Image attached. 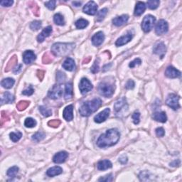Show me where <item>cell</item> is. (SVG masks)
Returning <instances> with one entry per match:
<instances>
[{"instance_id":"1","label":"cell","mask_w":182,"mask_h":182,"mask_svg":"<svg viewBox=\"0 0 182 182\" xmlns=\"http://www.w3.org/2000/svg\"><path fill=\"white\" fill-rule=\"evenodd\" d=\"M120 137V133L117 129H108L105 134L100 135L97 141V145L100 148L111 147L117 143Z\"/></svg>"},{"instance_id":"2","label":"cell","mask_w":182,"mask_h":182,"mask_svg":"<svg viewBox=\"0 0 182 182\" xmlns=\"http://www.w3.org/2000/svg\"><path fill=\"white\" fill-rule=\"evenodd\" d=\"M102 105V100L100 98H95L93 100L87 101L82 105L80 108V114L83 117H88L96 112Z\"/></svg>"},{"instance_id":"3","label":"cell","mask_w":182,"mask_h":182,"mask_svg":"<svg viewBox=\"0 0 182 182\" xmlns=\"http://www.w3.org/2000/svg\"><path fill=\"white\" fill-rule=\"evenodd\" d=\"M76 47L74 43H56L51 47V52L56 56L68 55Z\"/></svg>"},{"instance_id":"4","label":"cell","mask_w":182,"mask_h":182,"mask_svg":"<svg viewBox=\"0 0 182 182\" xmlns=\"http://www.w3.org/2000/svg\"><path fill=\"white\" fill-rule=\"evenodd\" d=\"M97 89L101 95L105 97H110L114 93L115 86L113 85V84L110 82H101L99 84Z\"/></svg>"},{"instance_id":"5","label":"cell","mask_w":182,"mask_h":182,"mask_svg":"<svg viewBox=\"0 0 182 182\" xmlns=\"http://www.w3.org/2000/svg\"><path fill=\"white\" fill-rule=\"evenodd\" d=\"M156 22V18L152 15H147L143 19L142 23V29L145 33H148L152 29Z\"/></svg>"},{"instance_id":"6","label":"cell","mask_w":182,"mask_h":182,"mask_svg":"<svg viewBox=\"0 0 182 182\" xmlns=\"http://www.w3.org/2000/svg\"><path fill=\"white\" fill-rule=\"evenodd\" d=\"M127 108H128V105H127V100L125 97H122V98L119 99L114 105V110H115V113L117 115H120L122 112H125Z\"/></svg>"},{"instance_id":"7","label":"cell","mask_w":182,"mask_h":182,"mask_svg":"<svg viewBox=\"0 0 182 182\" xmlns=\"http://www.w3.org/2000/svg\"><path fill=\"white\" fill-rule=\"evenodd\" d=\"M179 97L175 94H169L166 98V103L169 107L174 110H178L180 108Z\"/></svg>"},{"instance_id":"8","label":"cell","mask_w":182,"mask_h":182,"mask_svg":"<svg viewBox=\"0 0 182 182\" xmlns=\"http://www.w3.org/2000/svg\"><path fill=\"white\" fill-rule=\"evenodd\" d=\"M62 95H63V87L60 85H55L48 92V96L51 99L56 100L61 97Z\"/></svg>"},{"instance_id":"9","label":"cell","mask_w":182,"mask_h":182,"mask_svg":"<svg viewBox=\"0 0 182 182\" xmlns=\"http://www.w3.org/2000/svg\"><path fill=\"white\" fill-rule=\"evenodd\" d=\"M169 30L168 23L164 19H161L158 22L155 27V32L157 35H162L166 33Z\"/></svg>"},{"instance_id":"10","label":"cell","mask_w":182,"mask_h":182,"mask_svg":"<svg viewBox=\"0 0 182 182\" xmlns=\"http://www.w3.org/2000/svg\"><path fill=\"white\" fill-rule=\"evenodd\" d=\"M93 86L92 85V83L89 80L87 79V78H82L80 82V85H79V88L80 93H82V95L85 94V93H88L89 91H91L92 89H93Z\"/></svg>"},{"instance_id":"11","label":"cell","mask_w":182,"mask_h":182,"mask_svg":"<svg viewBox=\"0 0 182 182\" xmlns=\"http://www.w3.org/2000/svg\"><path fill=\"white\" fill-rule=\"evenodd\" d=\"M84 13L89 15H95L97 13V4L93 1H91L86 4L84 6L83 9H82Z\"/></svg>"},{"instance_id":"12","label":"cell","mask_w":182,"mask_h":182,"mask_svg":"<svg viewBox=\"0 0 182 182\" xmlns=\"http://www.w3.org/2000/svg\"><path fill=\"white\" fill-rule=\"evenodd\" d=\"M110 110L109 108L105 109L102 112H100V113L97 114V115L95 116L94 117V121L96 123H102L103 122H105L108 119V117L110 115Z\"/></svg>"},{"instance_id":"13","label":"cell","mask_w":182,"mask_h":182,"mask_svg":"<svg viewBox=\"0 0 182 182\" xmlns=\"http://www.w3.org/2000/svg\"><path fill=\"white\" fill-rule=\"evenodd\" d=\"M166 47L163 42L157 43L153 48L154 53L157 54V55L160 56L161 59H162V58L164 57V54L166 53Z\"/></svg>"},{"instance_id":"14","label":"cell","mask_w":182,"mask_h":182,"mask_svg":"<svg viewBox=\"0 0 182 182\" xmlns=\"http://www.w3.org/2000/svg\"><path fill=\"white\" fill-rule=\"evenodd\" d=\"M36 59L35 53H33L32 51L29 50L26 51L23 53V61L26 64H30V63H33Z\"/></svg>"},{"instance_id":"15","label":"cell","mask_w":182,"mask_h":182,"mask_svg":"<svg viewBox=\"0 0 182 182\" xmlns=\"http://www.w3.org/2000/svg\"><path fill=\"white\" fill-rule=\"evenodd\" d=\"M68 157V154L66 152L62 151L60 152H58L54 155L53 161L56 164H62V163L65 162V161L66 160Z\"/></svg>"},{"instance_id":"16","label":"cell","mask_w":182,"mask_h":182,"mask_svg":"<svg viewBox=\"0 0 182 182\" xmlns=\"http://www.w3.org/2000/svg\"><path fill=\"white\" fill-rule=\"evenodd\" d=\"M92 43L95 46H99L103 44L105 40V35L102 31H99L92 37Z\"/></svg>"},{"instance_id":"17","label":"cell","mask_w":182,"mask_h":182,"mask_svg":"<svg viewBox=\"0 0 182 182\" xmlns=\"http://www.w3.org/2000/svg\"><path fill=\"white\" fill-rule=\"evenodd\" d=\"M165 76L169 78H176L181 76V72L173 66H169L165 71Z\"/></svg>"},{"instance_id":"18","label":"cell","mask_w":182,"mask_h":182,"mask_svg":"<svg viewBox=\"0 0 182 182\" xmlns=\"http://www.w3.org/2000/svg\"><path fill=\"white\" fill-rule=\"evenodd\" d=\"M52 31H53V30H52L51 26H48V27L45 28V29L41 31L40 34L37 36V41H38V42L42 43L43 41L45 40V39L47 38V37H48L51 34Z\"/></svg>"},{"instance_id":"19","label":"cell","mask_w":182,"mask_h":182,"mask_svg":"<svg viewBox=\"0 0 182 182\" xmlns=\"http://www.w3.org/2000/svg\"><path fill=\"white\" fill-rule=\"evenodd\" d=\"M73 111H74V106L72 105H68L63 110V118L66 121H71L74 119V115H73Z\"/></svg>"},{"instance_id":"20","label":"cell","mask_w":182,"mask_h":182,"mask_svg":"<svg viewBox=\"0 0 182 182\" xmlns=\"http://www.w3.org/2000/svg\"><path fill=\"white\" fill-rule=\"evenodd\" d=\"M129 19V16L127 14H123L120 16H117L112 20V23L116 27H121L123 24L127 23V21Z\"/></svg>"},{"instance_id":"21","label":"cell","mask_w":182,"mask_h":182,"mask_svg":"<svg viewBox=\"0 0 182 182\" xmlns=\"http://www.w3.org/2000/svg\"><path fill=\"white\" fill-rule=\"evenodd\" d=\"M132 35L131 34V33H128L127 34L123 36L118 39L117 41H116L115 45L117 46H123V45L129 43V41L132 40Z\"/></svg>"},{"instance_id":"22","label":"cell","mask_w":182,"mask_h":182,"mask_svg":"<svg viewBox=\"0 0 182 182\" xmlns=\"http://www.w3.org/2000/svg\"><path fill=\"white\" fill-rule=\"evenodd\" d=\"M63 68L65 70L68 71H72L76 68V64H75L74 60L71 58H67L63 63Z\"/></svg>"},{"instance_id":"23","label":"cell","mask_w":182,"mask_h":182,"mask_svg":"<svg viewBox=\"0 0 182 182\" xmlns=\"http://www.w3.org/2000/svg\"><path fill=\"white\" fill-rule=\"evenodd\" d=\"M146 9V5L144 2H142V1H138L137 3L136 7H135L134 9V15L137 16H141V15L143 14Z\"/></svg>"},{"instance_id":"24","label":"cell","mask_w":182,"mask_h":182,"mask_svg":"<svg viewBox=\"0 0 182 182\" xmlns=\"http://www.w3.org/2000/svg\"><path fill=\"white\" fill-rule=\"evenodd\" d=\"M154 120L159 123H164L167 120V117H166V113L164 112H155L153 115Z\"/></svg>"},{"instance_id":"25","label":"cell","mask_w":182,"mask_h":182,"mask_svg":"<svg viewBox=\"0 0 182 182\" xmlns=\"http://www.w3.org/2000/svg\"><path fill=\"white\" fill-rule=\"evenodd\" d=\"M97 169H98L99 170L104 171V170L112 168V164L110 161L102 160V161H100V162L97 163Z\"/></svg>"},{"instance_id":"26","label":"cell","mask_w":182,"mask_h":182,"mask_svg":"<svg viewBox=\"0 0 182 182\" xmlns=\"http://www.w3.org/2000/svg\"><path fill=\"white\" fill-rule=\"evenodd\" d=\"M62 172H63V169L60 166H53V167L48 169L47 172H46V174L48 176L53 177V176L59 175Z\"/></svg>"},{"instance_id":"27","label":"cell","mask_w":182,"mask_h":182,"mask_svg":"<svg viewBox=\"0 0 182 182\" xmlns=\"http://www.w3.org/2000/svg\"><path fill=\"white\" fill-rule=\"evenodd\" d=\"M14 101V97L12 94H11L9 92H5L4 93L3 97H1V105H3L4 103H12Z\"/></svg>"},{"instance_id":"28","label":"cell","mask_w":182,"mask_h":182,"mask_svg":"<svg viewBox=\"0 0 182 182\" xmlns=\"http://www.w3.org/2000/svg\"><path fill=\"white\" fill-rule=\"evenodd\" d=\"M73 97V85L71 82H68L65 88V99L70 100Z\"/></svg>"},{"instance_id":"29","label":"cell","mask_w":182,"mask_h":182,"mask_svg":"<svg viewBox=\"0 0 182 182\" xmlns=\"http://www.w3.org/2000/svg\"><path fill=\"white\" fill-rule=\"evenodd\" d=\"M14 82L15 80L13 78H7L2 80V81L1 82V85L3 88H6V89H10L14 85Z\"/></svg>"},{"instance_id":"30","label":"cell","mask_w":182,"mask_h":182,"mask_svg":"<svg viewBox=\"0 0 182 182\" xmlns=\"http://www.w3.org/2000/svg\"><path fill=\"white\" fill-rule=\"evenodd\" d=\"M16 63H17V57H16V56H12V59L9 60V61L8 62V63H7L6 68H5V71H6V72H8V71L11 70V69L14 68V66L16 64Z\"/></svg>"},{"instance_id":"31","label":"cell","mask_w":182,"mask_h":182,"mask_svg":"<svg viewBox=\"0 0 182 182\" xmlns=\"http://www.w3.org/2000/svg\"><path fill=\"white\" fill-rule=\"evenodd\" d=\"M108 9L104 8L101 9V10L99 11V12H97L95 21L97 22H102V21L105 19V17L107 13H108Z\"/></svg>"},{"instance_id":"32","label":"cell","mask_w":182,"mask_h":182,"mask_svg":"<svg viewBox=\"0 0 182 182\" xmlns=\"http://www.w3.org/2000/svg\"><path fill=\"white\" fill-rule=\"evenodd\" d=\"M53 21H54V22L57 24V25L63 26L65 24L64 18H63V15L59 14V13H58V14H56L55 15H54Z\"/></svg>"},{"instance_id":"33","label":"cell","mask_w":182,"mask_h":182,"mask_svg":"<svg viewBox=\"0 0 182 182\" xmlns=\"http://www.w3.org/2000/svg\"><path fill=\"white\" fill-rule=\"evenodd\" d=\"M88 22L84 19H80L76 22V27L78 29H83L88 27Z\"/></svg>"},{"instance_id":"34","label":"cell","mask_w":182,"mask_h":182,"mask_svg":"<svg viewBox=\"0 0 182 182\" xmlns=\"http://www.w3.org/2000/svg\"><path fill=\"white\" fill-rule=\"evenodd\" d=\"M46 137V134L43 132H38L35 133L32 136V140L36 142H39L42 141Z\"/></svg>"},{"instance_id":"35","label":"cell","mask_w":182,"mask_h":182,"mask_svg":"<svg viewBox=\"0 0 182 182\" xmlns=\"http://www.w3.org/2000/svg\"><path fill=\"white\" fill-rule=\"evenodd\" d=\"M30 105L29 101H26V100H22L18 103V104L16 105V108L19 111H23V110H26L29 105Z\"/></svg>"},{"instance_id":"36","label":"cell","mask_w":182,"mask_h":182,"mask_svg":"<svg viewBox=\"0 0 182 182\" xmlns=\"http://www.w3.org/2000/svg\"><path fill=\"white\" fill-rule=\"evenodd\" d=\"M24 125H25L26 127H28V128H32V127H34L36 125V121L34 119H33V118L28 117L25 120Z\"/></svg>"},{"instance_id":"37","label":"cell","mask_w":182,"mask_h":182,"mask_svg":"<svg viewBox=\"0 0 182 182\" xmlns=\"http://www.w3.org/2000/svg\"><path fill=\"white\" fill-rule=\"evenodd\" d=\"M39 112H41V115L43 116H44V117H49L52 115V111L51 110H49V109H47L46 108H45L44 106H40L39 108Z\"/></svg>"},{"instance_id":"38","label":"cell","mask_w":182,"mask_h":182,"mask_svg":"<svg viewBox=\"0 0 182 182\" xmlns=\"http://www.w3.org/2000/svg\"><path fill=\"white\" fill-rule=\"evenodd\" d=\"M9 137L10 139L12 140V142H17L19 140L22 138V133L20 132H11L9 134Z\"/></svg>"},{"instance_id":"39","label":"cell","mask_w":182,"mask_h":182,"mask_svg":"<svg viewBox=\"0 0 182 182\" xmlns=\"http://www.w3.org/2000/svg\"><path fill=\"white\" fill-rule=\"evenodd\" d=\"M19 172V167L17 166H12V167L9 168L8 171H7V176H9V177L11 178H14L15 176H16V174L18 173Z\"/></svg>"},{"instance_id":"40","label":"cell","mask_w":182,"mask_h":182,"mask_svg":"<svg viewBox=\"0 0 182 182\" xmlns=\"http://www.w3.org/2000/svg\"><path fill=\"white\" fill-rule=\"evenodd\" d=\"M147 4L148 7L150 9H156L157 8H158L160 1H158V0H149V1H147Z\"/></svg>"},{"instance_id":"41","label":"cell","mask_w":182,"mask_h":182,"mask_svg":"<svg viewBox=\"0 0 182 182\" xmlns=\"http://www.w3.org/2000/svg\"><path fill=\"white\" fill-rule=\"evenodd\" d=\"M41 27V21H33L30 24V28L33 31H38Z\"/></svg>"},{"instance_id":"42","label":"cell","mask_w":182,"mask_h":182,"mask_svg":"<svg viewBox=\"0 0 182 182\" xmlns=\"http://www.w3.org/2000/svg\"><path fill=\"white\" fill-rule=\"evenodd\" d=\"M34 93V89L33 88V86L30 85L27 88H26L24 91H22V94L24 95H27V96H30Z\"/></svg>"},{"instance_id":"43","label":"cell","mask_w":182,"mask_h":182,"mask_svg":"<svg viewBox=\"0 0 182 182\" xmlns=\"http://www.w3.org/2000/svg\"><path fill=\"white\" fill-rule=\"evenodd\" d=\"M52 61H53V59H52L51 56L49 53H45L44 56H43V63H44L47 64V63H51Z\"/></svg>"},{"instance_id":"44","label":"cell","mask_w":182,"mask_h":182,"mask_svg":"<svg viewBox=\"0 0 182 182\" xmlns=\"http://www.w3.org/2000/svg\"><path fill=\"white\" fill-rule=\"evenodd\" d=\"M31 4H32V5L31 4H29V6L31 7V8L32 9L33 12V14H34V15H36V16H39V7L37 6L36 4L33 2V1H32V2H31Z\"/></svg>"},{"instance_id":"45","label":"cell","mask_w":182,"mask_h":182,"mask_svg":"<svg viewBox=\"0 0 182 182\" xmlns=\"http://www.w3.org/2000/svg\"><path fill=\"white\" fill-rule=\"evenodd\" d=\"M100 70V66H99V61L98 60H96L95 61L94 64H93V66L91 68V72L93 74H96Z\"/></svg>"},{"instance_id":"46","label":"cell","mask_w":182,"mask_h":182,"mask_svg":"<svg viewBox=\"0 0 182 182\" xmlns=\"http://www.w3.org/2000/svg\"><path fill=\"white\" fill-rule=\"evenodd\" d=\"M56 1H46V2H45V6L48 9H50V10H53L54 9L56 8Z\"/></svg>"},{"instance_id":"47","label":"cell","mask_w":182,"mask_h":182,"mask_svg":"<svg viewBox=\"0 0 182 182\" xmlns=\"http://www.w3.org/2000/svg\"><path fill=\"white\" fill-rule=\"evenodd\" d=\"M61 124V121L59 120H50L48 123V125H49L50 127H53V128H56V127H58Z\"/></svg>"},{"instance_id":"48","label":"cell","mask_w":182,"mask_h":182,"mask_svg":"<svg viewBox=\"0 0 182 182\" xmlns=\"http://www.w3.org/2000/svg\"><path fill=\"white\" fill-rule=\"evenodd\" d=\"M140 113L139 112H134V114L132 115V119L133 122L135 125H138L140 123Z\"/></svg>"},{"instance_id":"49","label":"cell","mask_w":182,"mask_h":182,"mask_svg":"<svg viewBox=\"0 0 182 182\" xmlns=\"http://www.w3.org/2000/svg\"><path fill=\"white\" fill-rule=\"evenodd\" d=\"M65 74H63L61 71H58L57 74H56V80L59 82H62L65 80Z\"/></svg>"},{"instance_id":"50","label":"cell","mask_w":182,"mask_h":182,"mask_svg":"<svg viewBox=\"0 0 182 182\" xmlns=\"http://www.w3.org/2000/svg\"><path fill=\"white\" fill-rule=\"evenodd\" d=\"M155 132L157 136L159 137H164L165 134V131L162 127H158V128H157L156 129Z\"/></svg>"},{"instance_id":"51","label":"cell","mask_w":182,"mask_h":182,"mask_svg":"<svg viewBox=\"0 0 182 182\" xmlns=\"http://www.w3.org/2000/svg\"><path fill=\"white\" fill-rule=\"evenodd\" d=\"M142 63V61L141 59H134V61L130 62V63L129 64V66L130 68H134L136 66V65H141Z\"/></svg>"},{"instance_id":"52","label":"cell","mask_w":182,"mask_h":182,"mask_svg":"<svg viewBox=\"0 0 182 182\" xmlns=\"http://www.w3.org/2000/svg\"><path fill=\"white\" fill-rule=\"evenodd\" d=\"M14 3L12 0H4V1H0V4L3 7H11Z\"/></svg>"},{"instance_id":"53","label":"cell","mask_w":182,"mask_h":182,"mask_svg":"<svg viewBox=\"0 0 182 182\" xmlns=\"http://www.w3.org/2000/svg\"><path fill=\"white\" fill-rule=\"evenodd\" d=\"M134 82L132 80H129L125 85V88L127 90H132L134 88Z\"/></svg>"},{"instance_id":"54","label":"cell","mask_w":182,"mask_h":182,"mask_svg":"<svg viewBox=\"0 0 182 182\" xmlns=\"http://www.w3.org/2000/svg\"><path fill=\"white\" fill-rule=\"evenodd\" d=\"M9 117L7 114L5 112H1V125H2L4 123L9 120Z\"/></svg>"},{"instance_id":"55","label":"cell","mask_w":182,"mask_h":182,"mask_svg":"<svg viewBox=\"0 0 182 182\" xmlns=\"http://www.w3.org/2000/svg\"><path fill=\"white\" fill-rule=\"evenodd\" d=\"M99 181H112V174H109V175H107L105 178H100L98 180Z\"/></svg>"},{"instance_id":"56","label":"cell","mask_w":182,"mask_h":182,"mask_svg":"<svg viewBox=\"0 0 182 182\" xmlns=\"http://www.w3.org/2000/svg\"><path fill=\"white\" fill-rule=\"evenodd\" d=\"M119 162H120L121 164H126V163L127 162V156L122 155L121 157L119 158Z\"/></svg>"},{"instance_id":"57","label":"cell","mask_w":182,"mask_h":182,"mask_svg":"<svg viewBox=\"0 0 182 182\" xmlns=\"http://www.w3.org/2000/svg\"><path fill=\"white\" fill-rule=\"evenodd\" d=\"M45 72L44 71H37V76H38L39 79L40 80H42L44 77Z\"/></svg>"},{"instance_id":"58","label":"cell","mask_w":182,"mask_h":182,"mask_svg":"<svg viewBox=\"0 0 182 182\" xmlns=\"http://www.w3.org/2000/svg\"><path fill=\"white\" fill-rule=\"evenodd\" d=\"M22 65L20 64L17 67L15 68H14V70H13V72L14 73V74H18V73H19L21 70H22Z\"/></svg>"},{"instance_id":"59","label":"cell","mask_w":182,"mask_h":182,"mask_svg":"<svg viewBox=\"0 0 182 182\" xmlns=\"http://www.w3.org/2000/svg\"><path fill=\"white\" fill-rule=\"evenodd\" d=\"M73 5H74V6L76 7H80V5H81V2H80V1H73Z\"/></svg>"},{"instance_id":"60","label":"cell","mask_w":182,"mask_h":182,"mask_svg":"<svg viewBox=\"0 0 182 182\" xmlns=\"http://www.w3.org/2000/svg\"><path fill=\"white\" fill-rule=\"evenodd\" d=\"M91 57H87L86 58V59H84V61H83V63H89L90 61H91Z\"/></svg>"}]
</instances>
